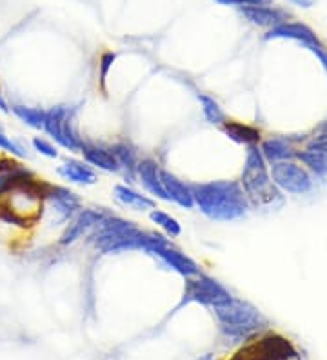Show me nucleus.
<instances>
[{"label":"nucleus","instance_id":"nucleus-1","mask_svg":"<svg viewBox=\"0 0 327 360\" xmlns=\"http://www.w3.org/2000/svg\"><path fill=\"white\" fill-rule=\"evenodd\" d=\"M195 207L213 222H233L248 215L249 200L236 180H211L193 184Z\"/></svg>","mask_w":327,"mask_h":360},{"label":"nucleus","instance_id":"nucleus-2","mask_svg":"<svg viewBox=\"0 0 327 360\" xmlns=\"http://www.w3.org/2000/svg\"><path fill=\"white\" fill-rule=\"evenodd\" d=\"M149 238L151 233L140 229L135 222L109 213L89 233V242L93 248L104 255L144 251Z\"/></svg>","mask_w":327,"mask_h":360},{"label":"nucleus","instance_id":"nucleus-3","mask_svg":"<svg viewBox=\"0 0 327 360\" xmlns=\"http://www.w3.org/2000/svg\"><path fill=\"white\" fill-rule=\"evenodd\" d=\"M240 186L244 189L249 204H255V206L273 204L275 198L278 197V189H276V186L271 180L266 158L262 155L258 144L248 148Z\"/></svg>","mask_w":327,"mask_h":360},{"label":"nucleus","instance_id":"nucleus-4","mask_svg":"<svg viewBox=\"0 0 327 360\" xmlns=\"http://www.w3.org/2000/svg\"><path fill=\"white\" fill-rule=\"evenodd\" d=\"M213 311L220 326L229 335L248 337V335H253L255 331L267 326L264 315L255 306H251L245 300L235 299V297L213 306Z\"/></svg>","mask_w":327,"mask_h":360},{"label":"nucleus","instance_id":"nucleus-5","mask_svg":"<svg viewBox=\"0 0 327 360\" xmlns=\"http://www.w3.org/2000/svg\"><path fill=\"white\" fill-rule=\"evenodd\" d=\"M42 131L64 150L73 153H80L82 150L84 141L77 128V115L71 105L60 104L46 110Z\"/></svg>","mask_w":327,"mask_h":360},{"label":"nucleus","instance_id":"nucleus-6","mask_svg":"<svg viewBox=\"0 0 327 360\" xmlns=\"http://www.w3.org/2000/svg\"><path fill=\"white\" fill-rule=\"evenodd\" d=\"M144 251L149 253V255L158 257L162 262L166 264L167 268H171L173 271L182 275L184 278L195 277V275L200 273V266H198L191 257L186 255L184 251H180L179 248H174L164 235L151 233V238H149L148 244H146Z\"/></svg>","mask_w":327,"mask_h":360},{"label":"nucleus","instance_id":"nucleus-7","mask_svg":"<svg viewBox=\"0 0 327 360\" xmlns=\"http://www.w3.org/2000/svg\"><path fill=\"white\" fill-rule=\"evenodd\" d=\"M233 295L229 293L226 285L220 284L217 278L198 273L195 277L186 278V288H184V302H198L204 306H217L224 300L231 299Z\"/></svg>","mask_w":327,"mask_h":360},{"label":"nucleus","instance_id":"nucleus-8","mask_svg":"<svg viewBox=\"0 0 327 360\" xmlns=\"http://www.w3.org/2000/svg\"><path fill=\"white\" fill-rule=\"evenodd\" d=\"M271 180L276 188L291 195H305L313 189L311 173L304 166L291 160H283L271 166Z\"/></svg>","mask_w":327,"mask_h":360},{"label":"nucleus","instance_id":"nucleus-9","mask_svg":"<svg viewBox=\"0 0 327 360\" xmlns=\"http://www.w3.org/2000/svg\"><path fill=\"white\" fill-rule=\"evenodd\" d=\"M266 39H288L295 40V42H300V44H304L313 55H316V58H319L320 64H322L323 70H326L327 73V49L323 48L320 39L316 37V33H314L309 26H305V24L302 22H291V20H288V22H282L280 26L269 30Z\"/></svg>","mask_w":327,"mask_h":360},{"label":"nucleus","instance_id":"nucleus-10","mask_svg":"<svg viewBox=\"0 0 327 360\" xmlns=\"http://www.w3.org/2000/svg\"><path fill=\"white\" fill-rule=\"evenodd\" d=\"M108 215L104 210H96V207H87V210H80V213L71 220L68 228L64 229L60 237L62 246H68V244H73V242L79 240L80 237H84L86 233L91 231L98 222H101L104 217Z\"/></svg>","mask_w":327,"mask_h":360},{"label":"nucleus","instance_id":"nucleus-11","mask_svg":"<svg viewBox=\"0 0 327 360\" xmlns=\"http://www.w3.org/2000/svg\"><path fill=\"white\" fill-rule=\"evenodd\" d=\"M160 172L162 167L158 166L155 158H142L139 166H136V176H139V182L142 184V188L146 189V193L151 198L169 202V197H167L164 184H162Z\"/></svg>","mask_w":327,"mask_h":360},{"label":"nucleus","instance_id":"nucleus-12","mask_svg":"<svg viewBox=\"0 0 327 360\" xmlns=\"http://www.w3.org/2000/svg\"><path fill=\"white\" fill-rule=\"evenodd\" d=\"M160 179L167 197H169V202H174L177 206L184 207V210H193L195 207L191 184H186L182 179H179L174 173L167 172V169H162Z\"/></svg>","mask_w":327,"mask_h":360},{"label":"nucleus","instance_id":"nucleus-13","mask_svg":"<svg viewBox=\"0 0 327 360\" xmlns=\"http://www.w3.org/2000/svg\"><path fill=\"white\" fill-rule=\"evenodd\" d=\"M80 153L84 155V162H87L91 167L102 169L108 173H118L120 172V164H118L117 157L111 151L109 146H98L93 142H84Z\"/></svg>","mask_w":327,"mask_h":360},{"label":"nucleus","instance_id":"nucleus-14","mask_svg":"<svg viewBox=\"0 0 327 360\" xmlns=\"http://www.w3.org/2000/svg\"><path fill=\"white\" fill-rule=\"evenodd\" d=\"M240 13L255 26L271 27V30L282 22H288V15L273 6H245V8H240Z\"/></svg>","mask_w":327,"mask_h":360},{"label":"nucleus","instance_id":"nucleus-15","mask_svg":"<svg viewBox=\"0 0 327 360\" xmlns=\"http://www.w3.org/2000/svg\"><path fill=\"white\" fill-rule=\"evenodd\" d=\"M58 176L68 182H73V184L80 186H93L96 182V173L91 166L82 160H65L64 164H60L57 169Z\"/></svg>","mask_w":327,"mask_h":360},{"label":"nucleus","instance_id":"nucleus-16","mask_svg":"<svg viewBox=\"0 0 327 360\" xmlns=\"http://www.w3.org/2000/svg\"><path fill=\"white\" fill-rule=\"evenodd\" d=\"M46 195L49 197L53 206H55V211L60 213V220H68L75 211L80 210V198L71 189L55 186V188H49V191H46Z\"/></svg>","mask_w":327,"mask_h":360},{"label":"nucleus","instance_id":"nucleus-17","mask_svg":"<svg viewBox=\"0 0 327 360\" xmlns=\"http://www.w3.org/2000/svg\"><path fill=\"white\" fill-rule=\"evenodd\" d=\"M115 198L122 206L129 207V210L135 211H151L155 210V198L148 197V195H142L140 191H136L135 188L126 184H117L113 189Z\"/></svg>","mask_w":327,"mask_h":360},{"label":"nucleus","instance_id":"nucleus-18","mask_svg":"<svg viewBox=\"0 0 327 360\" xmlns=\"http://www.w3.org/2000/svg\"><path fill=\"white\" fill-rule=\"evenodd\" d=\"M260 151L262 155H264V158H266V162L273 164L289 160V158L297 155V151H295V148L291 146V142H289L288 139H280V136L262 142Z\"/></svg>","mask_w":327,"mask_h":360},{"label":"nucleus","instance_id":"nucleus-19","mask_svg":"<svg viewBox=\"0 0 327 360\" xmlns=\"http://www.w3.org/2000/svg\"><path fill=\"white\" fill-rule=\"evenodd\" d=\"M224 133H226L231 141H235L236 144H244V146H257L260 142V131L248 124H242V122H235V120H229L227 119L226 122L220 126Z\"/></svg>","mask_w":327,"mask_h":360},{"label":"nucleus","instance_id":"nucleus-20","mask_svg":"<svg viewBox=\"0 0 327 360\" xmlns=\"http://www.w3.org/2000/svg\"><path fill=\"white\" fill-rule=\"evenodd\" d=\"M13 115L20 122L33 129H42L44 128V119H46V110L42 108H31V105L24 104H11L9 105Z\"/></svg>","mask_w":327,"mask_h":360},{"label":"nucleus","instance_id":"nucleus-21","mask_svg":"<svg viewBox=\"0 0 327 360\" xmlns=\"http://www.w3.org/2000/svg\"><path fill=\"white\" fill-rule=\"evenodd\" d=\"M109 148H111V151L117 157L118 164H120V169H126L129 175H136V166L140 162L136 151L127 142H117V144L109 146Z\"/></svg>","mask_w":327,"mask_h":360},{"label":"nucleus","instance_id":"nucleus-22","mask_svg":"<svg viewBox=\"0 0 327 360\" xmlns=\"http://www.w3.org/2000/svg\"><path fill=\"white\" fill-rule=\"evenodd\" d=\"M295 157L304 164V167L309 173H313V175L316 176H327V155L326 153L305 150V151H298Z\"/></svg>","mask_w":327,"mask_h":360},{"label":"nucleus","instance_id":"nucleus-23","mask_svg":"<svg viewBox=\"0 0 327 360\" xmlns=\"http://www.w3.org/2000/svg\"><path fill=\"white\" fill-rule=\"evenodd\" d=\"M149 219H151L153 224H157L162 231L166 233L167 237L174 238V237H180V233H182V226L173 215H169L167 211H162V210H151L149 213Z\"/></svg>","mask_w":327,"mask_h":360},{"label":"nucleus","instance_id":"nucleus-24","mask_svg":"<svg viewBox=\"0 0 327 360\" xmlns=\"http://www.w3.org/2000/svg\"><path fill=\"white\" fill-rule=\"evenodd\" d=\"M198 102H200L202 113H204V117H205V120H207V122L213 124V126H218V128H220V126L226 122V120H227L226 111L220 108V104H218V102L214 101L213 97L200 93V95H198Z\"/></svg>","mask_w":327,"mask_h":360},{"label":"nucleus","instance_id":"nucleus-25","mask_svg":"<svg viewBox=\"0 0 327 360\" xmlns=\"http://www.w3.org/2000/svg\"><path fill=\"white\" fill-rule=\"evenodd\" d=\"M31 146H33V150L39 151V153L44 155V157H48V158H57L58 157L57 146L53 144V141L44 139V136H33Z\"/></svg>","mask_w":327,"mask_h":360},{"label":"nucleus","instance_id":"nucleus-26","mask_svg":"<svg viewBox=\"0 0 327 360\" xmlns=\"http://www.w3.org/2000/svg\"><path fill=\"white\" fill-rule=\"evenodd\" d=\"M0 150L6 151V153H9V155H13V157H18V158L26 157V151L22 150L17 142L11 141V136L6 135L4 128H2V124H0Z\"/></svg>","mask_w":327,"mask_h":360},{"label":"nucleus","instance_id":"nucleus-27","mask_svg":"<svg viewBox=\"0 0 327 360\" xmlns=\"http://www.w3.org/2000/svg\"><path fill=\"white\" fill-rule=\"evenodd\" d=\"M224 6H238V8H245V6H271V0H217Z\"/></svg>","mask_w":327,"mask_h":360},{"label":"nucleus","instance_id":"nucleus-28","mask_svg":"<svg viewBox=\"0 0 327 360\" xmlns=\"http://www.w3.org/2000/svg\"><path fill=\"white\" fill-rule=\"evenodd\" d=\"M307 150L313 151H320V153L327 155V133H322V135L314 136L313 141L307 144Z\"/></svg>","mask_w":327,"mask_h":360},{"label":"nucleus","instance_id":"nucleus-29","mask_svg":"<svg viewBox=\"0 0 327 360\" xmlns=\"http://www.w3.org/2000/svg\"><path fill=\"white\" fill-rule=\"evenodd\" d=\"M113 60H115V53H105L104 57H102V71H101L102 82L105 80V75H108V70H109V64H113Z\"/></svg>","mask_w":327,"mask_h":360},{"label":"nucleus","instance_id":"nucleus-30","mask_svg":"<svg viewBox=\"0 0 327 360\" xmlns=\"http://www.w3.org/2000/svg\"><path fill=\"white\" fill-rule=\"evenodd\" d=\"M291 2H295L300 8H311L314 4V0H291Z\"/></svg>","mask_w":327,"mask_h":360},{"label":"nucleus","instance_id":"nucleus-31","mask_svg":"<svg viewBox=\"0 0 327 360\" xmlns=\"http://www.w3.org/2000/svg\"><path fill=\"white\" fill-rule=\"evenodd\" d=\"M0 111H4V113H8L9 111V104L6 102L4 95H2V89H0Z\"/></svg>","mask_w":327,"mask_h":360},{"label":"nucleus","instance_id":"nucleus-32","mask_svg":"<svg viewBox=\"0 0 327 360\" xmlns=\"http://www.w3.org/2000/svg\"><path fill=\"white\" fill-rule=\"evenodd\" d=\"M323 133H327V122H326V126H323Z\"/></svg>","mask_w":327,"mask_h":360}]
</instances>
